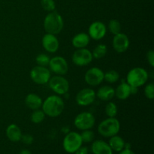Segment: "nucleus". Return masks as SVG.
<instances>
[{
    "label": "nucleus",
    "instance_id": "nucleus-1",
    "mask_svg": "<svg viewBox=\"0 0 154 154\" xmlns=\"http://www.w3.org/2000/svg\"><path fill=\"white\" fill-rule=\"evenodd\" d=\"M42 108L46 116L57 117L64 111L65 103L61 97L57 95H53L43 101Z\"/></svg>",
    "mask_w": 154,
    "mask_h": 154
},
{
    "label": "nucleus",
    "instance_id": "nucleus-2",
    "mask_svg": "<svg viewBox=\"0 0 154 154\" xmlns=\"http://www.w3.org/2000/svg\"><path fill=\"white\" fill-rule=\"evenodd\" d=\"M64 27V21L59 13L51 11L45 17L44 20V28L47 33L52 35H58Z\"/></svg>",
    "mask_w": 154,
    "mask_h": 154
},
{
    "label": "nucleus",
    "instance_id": "nucleus-3",
    "mask_svg": "<svg viewBox=\"0 0 154 154\" xmlns=\"http://www.w3.org/2000/svg\"><path fill=\"white\" fill-rule=\"evenodd\" d=\"M120 129V123L115 117H108L98 126V132L105 138H111L117 135Z\"/></svg>",
    "mask_w": 154,
    "mask_h": 154
},
{
    "label": "nucleus",
    "instance_id": "nucleus-4",
    "mask_svg": "<svg viewBox=\"0 0 154 154\" xmlns=\"http://www.w3.org/2000/svg\"><path fill=\"white\" fill-rule=\"evenodd\" d=\"M149 74L144 69L135 67L131 69L126 76V81L131 87H140L144 85L148 80Z\"/></svg>",
    "mask_w": 154,
    "mask_h": 154
},
{
    "label": "nucleus",
    "instance_id": "nucleus-5",
    "mask_svg": "<svg viewBox=\"0 0 154 154\" xmlns=\"http://www.w3.org/2000/svg\"><path fill=\"white\" fill-rule=\"evenodd\" d=\"M83 141L81 135L76 132H69L63 139V148L67 153H75L82 146Z\"/></svg>",
    "mask_w": 154,
    "mask_h": 154
},
{
    "label": "nucleus",
    "instance_id": "nucleus-6",
    "mask_svg": "<svg viewBox=\"0 0 154 154\" xmlns=\"http://www.w3.org/2000/svg\"><path fill=\"white\" fill-rule=\"evenodd\" d=\"M30 78L35 84L44 85L48 84L51 78V72L45 66H35L30 71Z\"/></svg>",
    "mask_w": 154,
    "mask_h": 154
},
{
    "label": "nucleus",
    "instance_id": "nucleus-7",
    "mask_svg": "<svg viewBox=\"0 0 154 154\" xmlns=\"http://www.w3.org/2000/svg\"><path fill=\"white\" fill-rule=\"evenodd\" d=\"M48 84L50 88L57 95H66L69 92V83L63 75L51 77Z\"/></svg>",
    "mask_w": 154,
    "mask_h": 154
},
{
    "label": "nucleus",
    "instance_id": "nucleus-8",
    "mask_svg": "<svg viewBox=\"0 0 154 154\" xmlns=\"http://www.w3.org/2000/svg\"><path fill=\"white\" fill-rule=\"evenodd\" d=\"M96 122L94 115L87 111L80 113L76 116L74 120L75 126L79 130H87L93 127Z\"/></svg>",
    "mask_w": 154,
    "mask_h": 154
},
{
    "label": "nucleus",
    "instance_id": "nucleus-9",
    "mask_svg": "<svg viewBox=\"0 0 154 154\" xmlns=\"http://www.w3.org/2000/svg\"><path fill=\"white\" fill-rule=\"evenodd\" d=\"M72 62L77 66H86L90 64L93 60V54L87 48L77 49L72 54Z\"/></svg>",
    "mask_w": 154,
    "mask_h": 154
},
{
    "label": "nucleus",
    "instance_id": "nucleus-10",
    "mask_svg": "<svg viewBox=\"0 0 154 154\" xmlns=\"http://www.w3.org/2000/svg\"><path fill=\"white\" fill-rule=\"evenodd\" d=\"M51 72L57 75H65L69 71V65L66 59L60 56H57L51 59L48 64Z\"/></svg>",
    "mask_w": 154,
    "mask_h": 154
},
{
    "label": "nucleus",
    "instance_id": "nucleus-11",
    "mask_svg": "<svg viewBox=\"0 0 154 154\" xmlns=\"http://www.w3.org/2000/svg\"><path fill=\"white\" fill-rule=\"evenodd\" d=\"M103 71L98 67H93L89 69L84 75V81L88 85L95 87L102 83L104 81Z\"/></svg>",
    "mask_w": 154,
    "mask_h": 154
},
{
    "label": "nucleus",
    "instance_id": "nucleus-12",
    "mask_svg": "<svg viewBox=\"0 0 154 154\" xmlns=\"http://www.w3.org/2000/svg\"><path fill=\"white\" fill-rule=\"evenodd\" d=\"M96 98V92L93 89L84 88L78 92L75 100L80 106H88L95 102Z\"/></svg>",
    "mask_w": 154,
    "mask_h": 154
},
{
    "label": "nucleus",
    "instance_id": "nucleus-13",
    "mask_svg": "<svg viewBox=\"0 0 154 154\" xmlns=\"http://www.w3.org/2000/svg\"><path fill=\"white\" fill-rule=\"evenodd\" d=\"M107 32L106 26L101 21L92 23L88 29V35L90 38L99 41L103 38Z\"/></svg>",
    "mask_w": 154,
    "mask_h": 154
},
{
    "label": "nucleus",
    "instance_id": "nucleus-14",
    "mask_svg": "<svg viewBox=\"0 0 154 154\" xmlns=\"http://www.w3.org/2000/svg\"><path fill=\"white\" fill-rule=\"evenodd\" d=\"M113 48L118 54L126 52L129 47V39L124 33L120 32L114 36L112 41Z\"/></svg>",
    "mask_w": 154,
    "mask_h": 154
},
{
    "label": "nucleus",
    "instance_id": "nucleus-15",
    "mask_svg": "<svg viewBox=\"0 0 154 154\" xmlns=\"http://www.w3.org/2000/svg\"><path fill=\"white\" fill-rule=\"evenodd\" d=\"M44 49L48 53H56L60 47V42L55 35L46 33L42 40Z\"/></svg>",
    "mask_w": 154,
    "mask_h": 154
},
{
    "label": "nucleus",
    "instance_id": "nucleus-16",
    "mask_svg": "<svg viewBox=\"0 0 154 154\" xmlns=\"http://www.w3.org/2000/svg\"><path fill=\"white\" fill-rule=\"evenodd\" d=\"M91 150L93 154H113V150L109 144L102 140L93 141L91 146Z\"/></svg>",
    "mask_w": 154,
    "mask_h": 154
},
{
    "label": "nucleus",
    "instance_id": "nucleus-17",
    "mask_svg": "<svg viewBox=\"0 0 154 154\" xmlns=\"http://www.w3.org/2000/svg\"><path fill=\"white\" fill-rule=\"evenodd\" d=\"M43 100L38 95L35 93H29L25 99V104L29 109L37 110L42 108Z\"/></svg>",
    "mask_w": 154,
    "mask_h": 154
},
{
    "label": "nucleus",
    "instance_id": "nucleus-18",
    "mask_svg": "<svg viewBox=\"0 0 154 154\" xmlns=\"http://www.w3.org/2000/svg\"><path fill=\"white\" fill-rule=\"evenodd\" d=\"M90 38L87 33L81 32L75 35L72 40V44L75 48H85L90 44Z\"/></svg>",
    "mask_w": 154,
    "mask_h": 154
},
{
    "label": "nucleus",
    "instance_id": "nucleus-19",
    "mask_svg": "<svg viewBox=\"0 0 154 154\" xmlns=\"http://www.w3.org/2000/svg\"><path fill=\"white\" fill-rule=\"evenodd\" d=\"M6 136L12 142H18L21 140L22 132L16 124H10L6 129Z\"/></svg>",
    "mask_w": 154,
    "mask_h": 154
},
{
    "label": "nucleus",
    "instance_id": "nucleus-20",
    "mask_svg": "<svg viewBox=\"0 0 154 154\" xmlns=\"http://www.w3.org/2000/svg\"><path fill=\"white\" fill-rule=\"evenodd\" d=\"M96 97L102 101H110L115 96V90L110 86H103L98 90Z\"/></svg>",
    "mask_w": 154,
    "mask_h": 154
},
{
    "label": "nucleus",
    "instance_id": "nucleus-21",
    "mask_svg": "<svg viewBox=\"0 0 154 154\" xmlns=\"http://www.w3.org/2000/svg\"><path fill=\"white\" fill-rule=\"evenodd\" d=\"M115 90V96L120 100H126L131 96V87L127 83H121Z\"/></svg>",
    "mask_w": 154,
    "mask_h": 154
},
{
    "label": "nucleus",
    "instance_id": "nucleus-22",
    "mask_svg": "<svg viewBox=\"0 0 154 154\" xmlns=\"http://www.w3.org/2000/svg\"><path fill=\"white\" fill-rule=\"evenodd\" d=\"M125 141L123 138L118 135H114V136L111 137L109 140V146L112 150H114L116 152H120L124 149L125 147Z\"/></svg>",
    "mask_w": 154,
    "mask_h": 154
},
{
    "label": "nucleus",
    "instance_id": "nucleus-23",
    "mask_svg": "<svg viewBox=\"0 0 154 154\" xmlns=\"http://www.w3.org/2000/svg\"><path fill=\"white\" fill-rule=\"evenodd\" d=\"M107 51H108V48H107L106 45L104 44H99L93 49V52H92L93 57L96 60L103 58L106 55Z\"/></svg>",
    "mask_w": 154,
    "mask_h": 154
},
{
    "label": "nucleus",
    "instance_id": "nucleus-24",
    "mask_svg": "<svg viewBox=\"0 0 154 154\" xmlns=\"http://www.w3.org/2000/svg\"><path fill=\"white\" fill-rule=\"evenodd\" d=\"M120 79V75L115 70H109L104 75V81L109 84H114Z\"/></svg>",
    "mask_w": 154,
    "mask_h": 154
},
{
    "label": "nucleus",
    "instance_id": "nucleus-25",
    "mask_svg": "<svg viewBox=\"0 0 154 154\" xmlns=\"http://www.w3.org/2000/svg\"><path fill=\"white\" fill-rule=\"evenodd\" d=\"M45 116L46 115H45V114L44 113V111H42V110H34L31 114L30 120H31V121L33 123L38 124V123H41L44 120H45Z\"/></svg>",
    "mask_w": 154,
    "mask_h": 154
},
{
    "label": "nucleus",
    "instance_id": "nucleus-26",
    "mask_svg": "<svg viewBox=\"0 0 154 154\" xmlns=\"http://www.w3.org/2000/svg\"><path fill=\"white\" fill-rule=\"evenodd\" d=\"M108 27L110 32L114 35L121 32V25L117 20H111L108 23Z\"/></svg>",
    "mask_w": 154,
    "mask_h": 154
},
{
    "label": "nucleus",
    "instance_id": "nucleus-27",
    "mask_svg": "<svg viewBox=\"0 0 154 154\" xmlns=\"http://www.w3.org/2000/svg\"><path fill=\"white\" fill-rule=\"evenodd\" d=\"M105 114L108 117H115L117 114V107L114 102H108L105 107Z\"/></svg>",
    "mask_w": 154,
    "mask_h": 154
},
{
    "label": "nucleus",
    "instance_id": "nucleus-28",
    "mask_svg": "<svg viewBox=\"0 0 154 154\" xmlns=\"http://www.w3.org/2000/svg\"><path fill=\"white\" fill-rule=\"evenodd\" d=\"M50 60H51V58H50L49 56L45 54H38L35 58V62L38 66H45V67L48 66Z\"/></svg>",
    "mask_w": 154,
    "mask_h": 154
},
{
    "label": "nucleus",
    "instance_id": "nucleus-29",
    "mask_svg": "<svg viewBox=\"0 0 154 154\" xmlns=\"http://www.w3.org/2000/svg\"><path fill=\"white\" fill-rule=\"evenodd\" d=\"M81 137L82 141L84 143H90L93 141L95 138L94 132L91 131L90 129H87V130H84L82 133L80 134Z\"/></svg>",
    "mask_w": 154,
    "mask_h": 154
},
{
    "label": "nucleus",
    "instance_id": "nucleus-30",
    "mask_svg": "<svg viewBox=\"0 0 154 154\" xmlns=\"http://www.w3.org/2000/svg\"><path fill=\"white\" fill-rule=\"evenodd\" d=\"M41 5L44 10L47 11H54L56 8V5L54 0H41Z\"/></svg>",
    "mask_w": 154,
    "mask_h": 154
},
{
    "label": "nucleus",
    "instance_id": "nucleus-31",
    "mask_svg": "<svg viewBox=\"0 0 154 154\" xmlns=\"http://www.w3.org/2000/svg\"><path fill=\"white\" fill-rule=\"evenodd\" d=\"M144 95L148 99H153L154 98V84L150 83L144 88Z\"/></svg>",
    "mask_w": 154,
    "mask_h": 154
},
{
    "label": "nucleus",
    "instance_id": "nucleus-32",
    "mask_svg": "<svg viewBox=\"0 0 154 154\" xmlns=\"http://www.w3.org/2000/svg\"><path fill=\"white\" fill-rule=\"evenodd\" d=\"M21 140H22L23 142L25 144H27V145H30L33 143L34 141V138L32 135L30 134H26V135H22V137H21Z\"/></svg>",
    "mask_w": 154,
    "mask_h": 154
},
{
    "label": "nucleus",
    "instance_id": "nucleus-33",
    "mask_svg": "<svg viewBox=\"0 0 154 154\" xmlns=\"http://www.w3.org/2000/svg\"><path fill=\"white\" fill-rule=\"evenodd\" d=\"M147 59L149 64H150L152 67H153L154 66V51L153 50H150V51H149L148 52H147Z\"/></svg>",
    "mask_w": 154,
    "mask_h": 154
},
{
    "label": "nucleus",
    "instance_id": "nucleus-34",
    "mask_svg": "<svg viewBox=\"0 0 154 154\" xmlns=\"http://www.w3.org/2000/svg\"><path fill=\"white\" fill-rule=\"evenodd\" d=\"M75 154H88V149L87 147H82L81 146L80 148L75 151Z\"/></svg>",
    "mask_w": 154,
    "mask_h": 154
},
{
    "label": "nucleus",
    "instance_id": "nucleus-35",
    "mask_svg": "<svg viewBox=\"0 0 154 154\" xmlns=\"http://www.w3.org/2000/svg\"><path fill=\"white\" fill-rule=\"evenodd\" d=\"M119 154H135V153L131 149H123Z\"/></svg>",
    "mask_w": 154,
    "mask_h": 154
},
{
    "label": "nucleus",
    "instance_id": "nucleus-36",
    "mask_svg": "<svg viewBox=\"0 0 154 154\" xmlns=\"http://www.w3.org/2000/svg\"><path fill=\"white\" fill-rule=\"evenodd\" d=\"M137 93H138V87H131V95H134Z\"/></svg>",
    "mask_w": 154,
    "mask_h": 154
},
{
    "label": "nucleus",
    "instance_id": "nucleus-37",
    "mask_svg": "<svg viewBox=\"0 0 154 154\" xmlns=\"http://www.w3.org/2000/svg\"><path fill=\"white\" fill-rule=\"evenodd\" d=\"M20 154H32V153L29 150H21Z\"/></svg>",
    "mask_w": 154,
    "mask_h": 154
}]
</instances>
